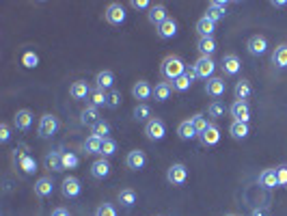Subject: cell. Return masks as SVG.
<instances>
[{
    "mask_svg": "<svg viewBox=\"0 0 287 216\" xmlns=\"http://www.w3.org/2000/svg\"><path fill=\"white\" fill-rule=\"evenodd\" d=\"M251 93H253V87H251L249 80H240L238 85H235V89H233V95H235L238 102H246L251 97Z\"/></svg>",
    "mask_w": 287,
    "mask_h": 216,
    "instance_id": "484cf974",
    "label": "cell"
},
{
    "mask_svg": "<svg viewBox=\"0 0 287 216\" xmlns=\"http://www.w3.org/2000/svg\"><path fill=\"white\" fill-rule=\"evenodd\" d=\"M106 22L112 24V26H121L123 22H126V7L119 5V3H112L106 7Z\"/></svg>",
    "mask_w": 287,
    "mask_h": 216,
    "instance_id": "277c9868",
    "label": "cell"
},
{
    "mask_svg": "<svg viewBox=\"0 0 287 216\" xmlns=\"http://www.w3.org/2000/svg\"><path fill=\"white\" fill-rule=\"evenodd\" d=\"M229 112H231L233 121L249 123V119H251V108H249V104H246V102H238V100H235L233 104H231V108H229Z\"/></svg>",
    "mask_w": 287,
    "mask_h": 216,
    "instance_id": "4fadbf2b",
    "label": "cell"
},
{
    "mask_svg": "<svg viewBox=\"0 0 287 216\" xmlns=\"http://www.w3.org/2000/svg\"><path fill=\"white\" fill-rule=\"evenodd\" d=\"M160 71H162V78L164 80H177L179 76H183L186 74V65H183V61L179 58V56H167L162 61V67H160Z\"/></svg>",
    "mask_w": 287,
    "mask_h": 216,
    "instance_id": "6da1fadb",
    "label": "cell"
},
{
    "mask_svg": "<svg viewBox=\"0 0 287 216\" xmlns=\"http://www.w3.org/2000/svg\"><path fill=\"white\" fill-rule=\"evenodd\" d=\"M13 162L17 164V169L24 171V175H33V173L37 171V162L28 153V147L26 145H17L13 149Z\"/></svg>",
    "mask_w": 287,
    "mask_h": 216,
    "instance_id": "7a4b0ae2",
    "label": "cell"
},
{
    "mask_svg": "<svg viewBox=\"0 0 287 216\" xmlns=\"http://www.w3.org/2000/svg\"><path fill=\"white\" fill-rule=\"evenodd\" d=\"M119 104H121V93H119L117 89H112L110 93H108V106L110 108H117Z\"/></svg>",
    "mask_w": 287,
    "mask_h": 216,
    "instance_id": "bcb514c9",
    "label": "cell"
},
{
    "mask_svg": "<svg viewBox=\"0 0 287 216\" xmlns=\"http://www.w3.org/2000/svg\"><path fill=\"white\" fill-rule=\"evenodd\" d=\"M197 78V71L192 69H186V74L179 76L177 80H173V91H179V93H183V91H188L192 87V80Z\"/></svg>",
    "mask_w": 287,
    "mask_h": 216,
    "instance_id": "2e32d148",
    "label": "cell"
},
{
    "mask_svg": "<svg viewBox=\"0 0 287 216\" xmlns=\"http://www.w3.org/2000/svg\"><path fill=\"white\" fill-rule=\"evenodd\" d=\"M91 134H93V136H99V139H104V141H106V139H110V136H108V134H110V126H108L106 121H101V119H99V121L95 123V126L91 128Z\"/></svg>",
    "mask_w": 287,
    "mask_h": 216,
    "instance_id": "74e56055",
    "label": "cell"
},
{
    "mask_svg": "<svg viewBox=\"0 0 287 216\" xmlns=\"http://www.w3.org/2000/svg\"><path fill=\"white\" fill-rule=\"evenodd\" d=\"M78 164H80V160L74 151H63V171L65 169H76Z\"/></svg>",
    "mask_w": 287,
    "mask_h": 216,
    "instance_id": "b9f144b4",
    "label": "cell"
},
{
    "mask_svg": "<svg viewBox=\"0 0 287 216\" xmlns=\"http://www.w3.org/2000/svg\"><path fill=\"white\" fill-rule=\"evenodd\" d=\"M95 216H117V210H115L112 203H101L95 210Z\"/></svg>",
    "mask_w": 287,
    "mask_h": 216,
    "instance_id": "f6af8a7d",
    "label": "cell"
},
{
    "mask_svg": "<svg viewBox=\"0 0 287 216\" xmlns=\"http://www.w3.org/2000/svg\"><path fill=\"white\" fill-rule=\"evenodd\" d=\"M44 164L48 171H63V153L60 151H50L44 158Z\"/></svg>",
    "mask_w": 287,
    "mask_h": 216,
    "instance_id": "603a6c76",
    "label": "cell"
},
{
    "mask_svg": "<svg viewBox=\"0 0 287 216\" xmlns=\"http://www.w3.org/2000/svg\"><path fill=\"white\" fill-rule=\"evenodd\" d=\"M145 164H147V156H145V151L134 149V151H130V153H128V158H126V167H128L130 171H140V169H145Z\"/></svg>",
    "mask_w": 287,
    "mask_h": 216,
    "instance_id": "7c38bea8",
    "label": "cell"
},
{
    "mask_svg": "<svg viewBox=\"0 0 287 216\" xmlns=\"http://www.w3.org/2000/svg\"><path fill=\"white\" fill-rule=\"evenodd\" d=\"M132 7H134V9H140V11H142V9H147V11H149V9L153 7L151 3H149V0H132V3H130Z\"/></svg>",
    "mask_w": 287,
    "mask_h": 216,
    "instance_id": "c3c4849f",
    "label": "cell"
},
{
    "mask_svg": "<svg viewBox=\"0 0 287 216\" xmlns=\"http://www.w3.org/2000/svg\"><path fill=\"white\" fill-rule=\"evenodd\" d=\"M52 188H54V182L52 178H39L35 182V194L41 199H46L48 194H52Z\"/></svg>",
    "mask_w": 287,
    "mask_h": 216,
    "instance_id": "7402d4cb",
    "label": "cell"
},
{
    "mask_svg": "<svg viewBox=\"0 0 287 216\" xmlns=\"http://www.w3.org/2000/svg\"><path fill=\"white\" fill-rule=\"evenodd\" d=\"M89 100H91V106H95V108H99V106H108V93L104 89H93L91 91V95H89Z\"/></svg>",
    "mask_w": 287,
    "mask_h": 216,
    "instance_id": "1f68e13d",
    "label": "cell"
},
{
    "mask_svg": "<svg viewBox=\"0 0 287 216\" xmlns=\"http://www.w3.org/2000/svg\"><path fill=\"white\" fill-rule=\"evenodd\" d=\"M101 145H104V139L91 134L85 143H82V149H85L87 153H101Z\"/></svg>",
    "mask_w": 287,
    "mask_h": 216,
    "instance_id": "d6a6232c",
    "label": "cell"
},
{
    "mask_svg": "<svg viewBox=\"0 0 287 216\" xmlns=\"http://www.w3.org/2000/svg\"><path fill=\"white\" fill-rule=\"evenodd\" d=\"M224 15H227V3H222V0H214V3H210L208 7V13H205V17L212 19L214 24L218 22V19H222Z\"/></svg>",
    "mask_w": 287,
    "mask_h": 216,
    "instance_id": "5bb4252c",
    "label": "cell"
},
{
    "mask_svg": "<svg viewBox=\"0 0 287 216\" xmlns=\"http://www.w3.org/2000/svg\"><path fill=\"white\" fill-rule=\"evenodd\" d=\"M192 67L197 71V78H205V80L214 78V71H216V63L212 61V56H199V61Z\"/></svg>",
    "mask_w": 287,
    "mask_h": 216,
    "instance_id": "3957f363",
    "label": "cell"
},
{
    "mask_svg": "<svg viewBox=\"0 0 287 216\" xmlns=\"http://www.w3.org/2000/svg\"><path fill=\"white\" fill-rule=\"evenodd\" d=\"M272 63H274L276 67H281V69L287 67V44H281V46L274 48V52H272Z\"/></svg>",
    "mask_w": 287,
    "mask_h": 216,
    "instance_id": "4dcf8cb0",
    "label": "cell"
},
{
    "mask_svg": "<svg viewBox=\"0 0 287 216\" xmlns=\"http://www.w3.org/2000/svg\"><path fill=\"white\" fill-rule=\"evenodd\" d=\"M276 178H279V186H287V167L281 164L279 169H276Z\"/></svg>",
    "mask_w": 287,
    "mask_h": 216,
    "instance_id": "7dc6e473",
    "label": "cell"
},
{
    "mask_svg": "<svg viewBox=\"0 0 287 216\" xmlns=\"http://www.w3.org/2000/svg\"><path fill=\"white\" fill-rule=\"evenodd\" d=\"M22 65H24V67H28V69L37 67V65H39V56L33 52V50H26L24 56H22Z\"/></svg>",
    "mask_w": 287,
    "mask_h": 216,
    "instance_id": "7bdbcfd3",
    "label": "cell"
},
{
    "mask_svg": "<svg viewBox=\"0 0 287 216\" xmlns=\"http://www.w3.org/2000/svg\"><path fill=\"white\" fill-rule=\"evenodd\" d=\"M91 89L89 87V82H85V80H76L74 85L69 87V95H71V100H87L89 95H91Z\"/></svg>",
    "mask_w": 287,
    "mask_h": 216,
    "instance_id": "e0dca14e",
    "label": "cell"
},
{
    "mask_svg": "<svg viewBox=\"0 0 287 216\" xmlns=\"http://www.w3.org/2000/svg\"><path fill=\"white\" fill-rule=\"evenodd\" d=\"M246 50L253 54V56H261L268 52V39L263 35H253L249 41H246Z\"/></svg>",
    "mask_w": 287,
    "mask_h": 216,
    "instance_id": "ba28073f",
    "label": "cell"
},
{
    "mask_svg": "<svg viewBox=\"0 0 287 216\" xmlns=\"http://www.w3.org/2000/svg\"><path fill=\"white\" fill-rule=\"evenodd\" d=\"M132 95H134V100H138V104H145V100L153 97V87L147 80H138L132 87Z\"/></svg>",
    "mask_w": 287,
    "mask_h": 216,
    "instance_id": "30bf717a",
    "label": "cell"
},
{
    "mask_svg": "<svg viewBox=\"0 0 287 216\" xmlns=\"http://www.w3.org/2000/svg\"><path fill=\"white\" fill-rule=\"evenodd\" d=\"M112 85H115V74L112 71H108V69H104V71H99V74L95 76V87L97 89H110L112 91Z\"/></svg>",
    "mask_w": 287,
    "mask_h": 216,
    "instance_id": "d4e9b609",
    "label": "cell"
},
{
    "mask_svg": "<svg viewBox=\"0 0 287 216\" xmlns=\"http://www.w3.org/2000/svg\"><path fill=\"white\" fill-rule=\"evenodd\" d=\"M253 216H270V214H268V210H265V208H255Z\"/></svg>",
    "mask_w": 287,
    "mask_h": 216,
    "instance_id": "816d5d0a",
    "label": "cell"
},
{
    "mask_svg": "<svg viewBox=\"0 0 287 216\" xmlns=\"http://www.w3.org/2000/svg\"><path fill=\"white\" fill-rule=\"evenodd\" d=\"M177 134H179V139H181V141H192L194 136H199V134H197V130L192 128L190 119L179 123V128H177Z\"/></svg>",
    "mask_w": 287,
    "mask_h": 216,
    "instance_id": "d590c367",
    "label": "cell"
},
{
    "mask_svg": "<svg viewBox=\"0 0 287 216\" xmlns=\"http://www.w3.org/2000/svg\"><path fill=\"white\" fill-rule=\"evenodd\" d=\"M115 151H117V143L112 141V139H106V141H104V145H101V158L115 156Z\"/></svg>",
    "mask_w": 287,
    "mask_h": 216,
    "instance_id": "ee69618b",
    "label": "cell"
},
{
    "mask_svg": "<svg viewBox=\"0 0 287 216\" xmlns=\"http://www.w3.org/2000/svg\"><path fill=\"white\" fill-rule=\"evenodd\" d=\"M224 80L222 78H210L208 85H205V93H208L210 97H220L224 95Z\"/></svg>",
    "mask_w": 287,
    "mask_h": 216,
    "instance_id": "44dd1931",
    "label": "cell"
},
{
    "mask_svg": "<svg viewBox=\"0 0 287 216\" xmlns=\"http://www.w3.org/2000/svg\"><path fill=\"white\" fill-rule=\"evenodd\" d=\"M147 17H149V22H151L153 26H160V24H164V22H167V19H169L167 7H164V5H153V7L149 9Z\"/></svg>",
    "mask_w": 287,
    "mask_h": 216,
    "instance_id": "ac0fdd59",
    "label": "cell"
},
{
    "mask_svg": "<svg viewBox=\"0 0 287 216\" xmlns=\"http://www.w3.org/2000/svg\"><path fill=\"white\" fill-rule=\"evenodd\" d=\"M272 7H276V9H283V7H287V0H274V3H270Z\"/></svg>",
    "mask_w": 287,
    "mask_h": 216,
    "instance_id": "f5cc1de1",
    "label": "cell"
},
{
    "mask_svg": "<svg viewBox=\"0 0 287 216\" xmlns=\"http://www.w3.org/2000/svg\"><path fill=\"white\" fill-rule=\"evenodd\" d=\"M220 69H222L224 76H238L240 69H242V63L235 54H224L222 61H220Z\"/></svg>",
    "mask_w": 287,
    "mask_h": 216,
    "instance_id": "9c48e42d",
    "label": "cell"
},
{
    "mask_svg": "<svg viewBox=\"0 0 287 216\" xmlns=\"http://www.w3.org/2000/svg\"><path fill=\"white\" fill-rule=\"evenodd\" d=\"M167 180L173 184V186H183L188 180V169L183 167V164H171L169 171H167Z\"/></svg>",
    "mask_w": 287,
    "mask_h": 216,
    "instance_id": "8992f818",
    "label": "cell"
},
{
    "mask_svg": "<svg viewBox=\"0 0 287 216\" xmlns=\"http://www.w3.org/2000/svg\"><path fill=\"white\" fill-rule=\"evenodd\" d=\"M119 203L123 205V208H132V205L136 203V190L134 188H123L119 194H117Z\"/></svg>",
    "mask_w": 287,
    "mask_h": 216,
    "instance_id": "836d02e7",
    "label": "cell"
},
{
    "mask_svg": "<svg viewBox=\"0 0 287 216\" xmlns=\"http://www.w3.org/2000/svg\"><path fill=\"white\" fill-rule=\"evenodd\" d=\"M91 175H93L95 180L108 178V175H110V164H108V160H106V158L95 160L93 164H91Z\"/></svg>",
    "mask_w": 287,
    "mask_h": 216,
    "instance_id": "ffe728a7",
    "label": "cell"
},
{
    "mask_svg": "<svg viewBox=\"0 0 287 216\" xmlns=\"http://www.w3.org/2000/svg\"><path fill=\"white\" fill-rule=\"evenodd\" d=\"M199 52L201 56H212L214 52H216V41H214V37H208V39H199Z\"/></svg>",
    "mask_w": 287,
    "mask_h": 216,
    "instance_id": "8d00e7d4",
    "label": "cell"
},
{
    "mask_svg": "<svg viewBox=\"0 0 287 216\" xmlns=\"http://www.w3.org/2000/svg\"><path fill=\"white\" fill-rule=\"evenodd\" d=\"M13 123H15V128L22 130V132L30 130V126H33V112L26 110V108L24 110H17L15 117H13Z\"/></svg>",
    "mask_w": 287,
    "mask_h": 216,
    "instance_id": "d6986e66",
    "label": "cell"
},
{
    "mask_svg": "<svg viewBox=\"0 0 287 216\" xmlns=\"http://www.w3.org/2000/svg\"><path fill=\"white\" fill-rule=\"evenodd\" d=\"M97 117H99V115H97V108H95V106H87L85 110L80 112V121L85 123V126H91V128H93L95 123L99 121Z\"/></svg>",
    "mask_w": 287,
    "mask_h": 216,
    "instance_id": "e575fe53",
    "label": "cell"
},
{
    "mask_svg": "<svg viewBox=\"0 0 287 216\" xmlns=\"http://www.w3.org/2000/svg\"><path fill=\"white\" fill-rule=\"evenodd\" d=\"M164 134H167V126H164L162 119H149L145 126V136L149 141H162Z\"/></svg>",
    "mask_w": 287,
    "mask_h": 216,
    "instance_id": "52a82bcc",
    "label": "cell"
},
{
    "mask_svg": "<svg viewBox=\"0 0 287 216\" xmlns=\"http://www.w3.org/2000/svg\"><path fill=\"white\" fill-rule=\"evenodd\" d=\"M50 216H69V212L65 208H56V210H52V214H50Z\"/></svg>",
    "mask_w": 287,
    "mask_h": 216,
    "instance_id": "f907efd6",
    "label": "cell"
},
{
    "mask_svg": "<svg viewBox=\"0 0 287 216\" xmlns=\"http://www.w3.org/2000/svg\"><path fill=\"white\" fill-rule=\"evenodd\" d=\"M208 117H212V119L224 117V104H222V102H218V100L212 102V104L208 106Z\"/></svg>",
    "mask_w": 287,
    "mask_h": 216,
    "instance_id": "ab89813d",
    "label": "cell"
},
{
    "mask_svg": "<svg viewBox=\"0 0 287 216\" xmlns=\"http://www.w3.org/2000/svg\"><path fill=\"white\" fill-rule=\"evenodd\" d=\"M229 134L235 139V141H244L246 136H249V123L244 121H233L229 126Z\"/></svg>",
    "mask_w": 287,
    "mask_h": 216,
    "instance_id": "83f0119b",
    "label": "cell"
},
{
    "mask_svg": "<svg viewBox=\"0 0 287 216\" xmlns=\"http://www.w3.org/2000/svg\"><path fill=\"white\" fill-rule=\"evenodd\" d=\"M80 190H82V186H80V180L78 178L67 175L63 180V184H60V192H63L65 199H76L78 194H80Z\"/></svg>",
    "mask_w": 287,
    "mask_h": 216,
    "instance_id": "8fae6325",
    "label": "cell"
},
{
    "mask_svg": "<svg viewBox=\"0 0 287 216\" xmlns=\"http://www.w3.org/2000/svg\"><path fill=\"white\" fill-rule=\"evenodd\" d=\"M132 115H134L136 121H149V117H151V108H149L147 104H136V106H134V112H132Z\"/></svg>",
    "mask_w": 287,
    "mask_h": 216,
    "instance_id": "60d3db41",
    "label": "cell"
},
{
    "mask_svg": "<svg viewBox=\"0 0 287 216\" xmlns=\"http://www.w3.org/2000/svg\"><path fill=\"white\" fill-rule=\"evenodd\" d=\"M173 93V85L171 82H158L156 87H153V97H156V102H167Z\"/></svg>",
    "mask_w": 287,
    "mask_h": 216,
    "instance_id": "4316f807",
    "label": "cell"
},
{
    "mask_svg": "<svg viewBox=\"0 0 287 216\" xmlns=\"http://www.w3.org/2000/svg\"><path fill=\"white\" fill-rule=\"evenodd\" d=\"M190 123H192V128L197 130V134H201V132L208 130V119H205V115H201V112H197V115H192L190 117Z\"/></svg>",
    "mask_w": 287,
    "mask_h": 216,
    "instance_id": "f35d334b",
    "label": "cell"
},
{
    "mask_svg": "<svg viewBox=\"0 0 287 216\" xmlns=\"http://www.w3.org/2000/svg\"><path fill=\"white\" fill-rule=\"evenodd\" d=\"M9 139H11V130H9L7 123H3V126H0V141L7 143Z\"/></svg>",
    "mask_w": 287,
    "mask_h": 216,
    "instance_id": "681fc988",
    "label": "cell"
},
{
    "mask_svg": "<svg viewBox=\"0 0 287 216\" xmlns=\"http://www.w3.org/2000/svg\"><path fill=\"white\" fill-rule=\"evenodd\" d=\"M175 35H177V22L173 17H169L167 22L158 26V37L160 39H173Z\"/></svg>",
    "mask_w": 287,
    "mask_h": 216,
    "instance_id": "cb8c5ba5",
    "label": "cell"
},
{
    "mask_svg": "<svg viewBox=\"0 0 287 216\" xmlns=\"http://www.w3.org/2000/svg\"><path fill=\"white\" fill-rule=\"evenodd\" d=\"M214 30H216V24H214L212 19H208V17H201L199 22H197V33H199L201 39L212 37V35H214Z\"/></svg>",
    "mask_w": 287,
    "mask_h": 216,
    "instance_id": "f1b7e54d",
    "label": "cell"
},
{
    "mask_svg": "<svg viewBox=\"0 0 287 216\" xmlns=\"http://www.w3.org/2000/svg\"><path fill=\"white\" fill-rule=\"evenodd\" d=\"M259 184L263 188H276L279 186V178H276V169H265L259 175Z\"/></svg>",
    "mask_w": 287,
    "mask_h": 216,
    "instance_id": "f546056e",
    "label": "cell"
},
{
    "mask_svg": "<svg viewBox=\"0 0 287 216\" xmlns=\"http://www.w3.org/2000/svg\"><path fill=\"white\" fill-rule=\"evenodd\" d=\"M58 130V119L54 115H50V112H46L44 117H41L39 121V136L41 139H50L52 134H56Z\"/></svg>",
    "mask_w": 287,
    "mask_h": 216,
    "instance_id": "5b68a950",
    "label": "cell"
},
{
    "mask_svg": "<svg viewBox=\"0 0 287 216\" xmlns=\"http://www.w3.org/2000/svg\"><path fill=\"white\" fill-rule=\"evenodd\" d=\"M227 216H235V214H227Z\"/></svg>",
    "mask_w": 287,
    "mask_h": 216,
    "instance_id": "db71d44e",
    "label": "cell"
},
{
    "mask_svg": "<svg viewBox=\"0 0 287 216\" xmlns=\"http://www.w3.org/2000/svg\"><path fill=\"white\" fill-rule=\"evenodd\" d=\"M199 141H201V145H203V147H214V145H218V141H220V130L210 123L208 130L199 134Z\"/></svg>",
    "mask_w": 287,
    "mask_h": 216,
    "instance_id": "9a60e30c",
    "label": "cell"
}]
</instances>
